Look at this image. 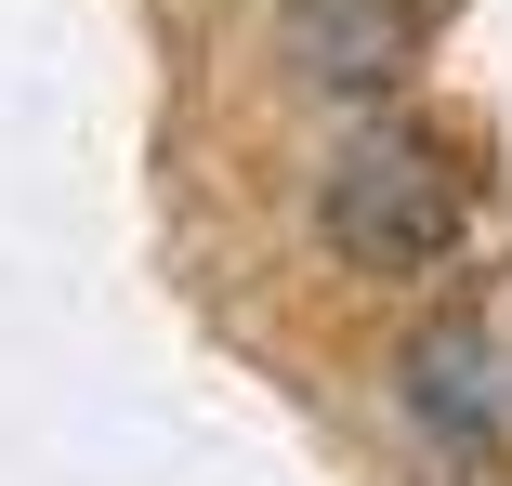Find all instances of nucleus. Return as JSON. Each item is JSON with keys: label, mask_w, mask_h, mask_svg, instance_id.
Returning <instances> with one entry per match:
<instances>
[{"label": "nucleus", "mask_w": 512, "mask_h": 486, "mask_svg": "<svg viewBox=\"0 0 512 486\" xmlns=\"http://www.w3.org/2000/svg\"><path fill=\"white\" fill-rule=\"evenodd\" d=\"M473 211H486V171L460 132L407 119V106H368L329 171H316V237L342 276H381V289H421L473 250Z\"/></svg>", "instance_id": "f257e3e1"}, {"label": "nucleus", "mask_w": 512, "mask_h": 486, "mask_svg": "<svg viewBox=\"0 0 512 486\" xmlns=\"http://www.w3.org/2000/svg\"><path fill=\"white\" fill-rule=\"evenodd\" d=\"M394 408L421 421L434 447H460V460L512 447V342H499L486 316L421 329V342H407V368H394Z\"/></svg>", "instance_id": "f03ea898"}, {"label": "nucleus", "mask_w": 512, "mask_h": 486, "mask_svg": "<svg viewBox=\"0 0 512 486\" xmlns=\"http://www.w3.org/2000/svg\"><path fill=\"white\" fill-rule=\"evenodd\" d=\"M421 40H434V0H289V66L355 106H381L421 66Z\"/></svg>", "instance_id": "7ed1b4c3"}]
</instances>
